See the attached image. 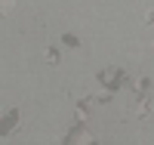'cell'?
Here are the masks:
<instances>
[{
    "instance_id": "3957f363",
    "label": "cell",
    "mask_w": 154,
    "mask_h": 145,
    "mask_svg": "<svg viewBox=\"0 0 154 145\" xmlns=\"http://www.w3.org/2000/svg\"><path fill=\"white\" fill-rule=\"evenodd\" d=\"M12 6H16V0H0V16H6Z\"/></svg>"
},
{
    "instance_id": "8992f818",
    "label": "cell",
    "mask_w": 154,
    "mask_h": 145,
    "mask_svg": "<svg viewBox=\"0 0 154 145\" xmlns=\"http://www.w3.org/2000/svg\"><path fill=\"white\" fill-rule=\"evenodd\" d=\"M151 49H154V43H151Z\"/></svg>"
},
{
    "instance_id": "5b68a950",
    "label": "cell",
    "mask_w": 154,
    "mask_h": 145,
    "mask_svg": "<svg viewBox=\"0 0 154 145\" xmlns=\"http://www.w3.org/2000/svg\"><path fill=\"white\" fill-rule=\"evenodd\" d=\"M145 19H148V22H154V9H151V12H148V16H145Z\"/></svg>"
},
{
    "instance_id": "7a4b0ae2",
    "label": "cell",
    "mask_w": 154,
    "mask_h": 145,
    "mask_svg": "<svg viewBox=\"0 0 154 145\" xmlns=\"http://www.w3.org/2000/svg\"><path fill=\"white\" fill-rule=\"evenodd\" d=\"M12 124H16V111H9V114H6V121L0 124V133H6V130H9Z\"/></svg>"
},
{
    "instance_id": "277c9868",
    "label": "cell",
    "mask_w": 154,
    "mask_h": 145,
    "mask_svg": "<svg viewBox=\"0 0 154 145\" xmlns=\"http://www.w3.org/2000/svg\"><path fill=\"white\" fill-rule=\"evenodd\" d=\"M46 59H49V62L56 65V62H59V52H56V49H46Z\"/></svg>"
},
{
    "instance_id": "6da1fadb",
    "label": "cell",
    "mask_w": 154,
    "mask_h": 145,
    "mask_svg": "<svg viewBox=\"0 0 154 145\" xmlns=\"http://www.w3.org/2000/svg\"><path fill=\"white\" fill-rule=\"evenodd\" d=\"M151 111H154V102L151 99H142L136 105V117H151Z\"/></svg>"
}]
</instances>
